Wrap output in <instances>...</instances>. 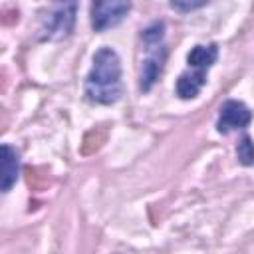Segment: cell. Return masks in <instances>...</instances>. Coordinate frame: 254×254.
I'll return each instance as SVG.
<instances>
[{
	"label": "cell",
	"mask_w": 254,
	"mask_h": 254,
	"mask_svg": "<svg viewBox=\"0 0 254 254\" xmlns=\"http://www.w3.org/2000/svg\"><path fill=\"white\" fill-rule=\"evenodd\" d=\"M218 58L216 44H196L187 54L189 69L179 75L175 91L181 99H194L206 83V71Z\"/></svg>",
	"instance_id": "cell-3"
},
{
	"label": "cell",
	"mask_w": 254,
	"mask_h": 254,
	"mask_svg": "<svg viewBox=\"0 0 254 254\" xmlns=\"http://www.w3.org/2000/svg\"><path fill=\"white\" fill-rule=\"evenodd\" d=\"M250 121H252V111L248 109L246 103H242L238 99H226L220 105L216 129H218V133L226 135L230 131H238V129L248 127Z\"/></svg>",
	"instance_id": "cell-6"
},
{
	"label": "cell",
	"mask_w": 254,
	"mask_h": 254,
	"mask_svg": "<svg viewBox=\"0 0 254 254\" xmlns=\"http://www.w3.org/2000/svg\"><path fill=\"white\" fill-rule=\"evenodd\" d=\"M236 157H238V161H240L242 165H246V167L254 165V143H252V139H250L248 135H244V137L238 141V145H236Z\"/></svg>",
	"instance_id": "cell-8"
},
{
	"label": "cell",
	"mask_w": 254,
	"mask_h": 254,
	"mask_svg": "<svg viewBox=\"0 0 254 254\" xmlns=\"http://www.w3.org/2000/svg\"><path fill=\"white\" fill-rule=\"evenodd\" d=\"M77 0H46L40 10V38L58 42L73 32Z\"/></svg>",
	"instance_id": "cell-4"
},
{
	"label": "cell",
	"mask_w": 254,
	"mask_h": 254,
	"mask_svg": "<svg viewBox=\"0 0 254 254\" xmlns=\"http://www.w3.org/2000/svg\"><path fill=\"white\" fill-rule=\"evenodd\" d=\"M131 10V0H93L91 2V28L105 32L121 24Z\"/></svg>",
	"instance_id": "cell-5"
},
{
	"label": "cell",
	"mask_w": 254,
	"mask_h": 254,
	"mask_svg": "<svg viewBox=\"0 0 254 254\" xmlns=\"http://www.w3.org/2000/svg\"><path fill=\"white\" fill-rule=\"evenodd\" d=\"M171 6L179 12H192V10H198L202 8L208 0H169Z\"/></svg>",
	"instance_id": "cell-9"
},
{
	"label": "cell",
	"mask_w": 254,
	"mask_h": 254,
	"mask_svg": "<svg viewBox=\"0 0 254 254\" xmlns=\"http://www.w3.org/2000/svg\"><path fill=\"white\" fill-rule=\"evenodd\" d=\"M141 60H139V89L149 91L161 77L167 62V40H165V22H153L147 26L141 36Z\"/></svg>",
	"instance_id": "cell-2"
},
{
	"label": "cell",
	"mask_w": 254,
	"mask_h": 254,
	"mask_svg": "<svg viewBox=\"0 0 254 254\" xmlns=\"http://www.w3.org/2000/svg\"><path fill=\"white\" fill-rule=\"evenodd\" d=\"M123 93L121 60L115 50L99 48L93 56L91 69L85 77V95L91 103L111 105Z\"/></svg>",
	"instance_id": "cell-1"
},
{
	"label": "cell",
	"mask_w": 254,
	"mask_h": 254,
	"mask_svg": "<svg viewBox=\"0 0 254 254\" xmlns=\"http://www.w3.org/2000/svg\"><path fill=\"white\" fill-rule=\"evenodd\" d=\"M18 173H20V155L18 151L4 143L2 145V192H8L12 189V185L18 181Z\"/></svg>",
	"instance_id": "cell-7"
}]
</instances>
